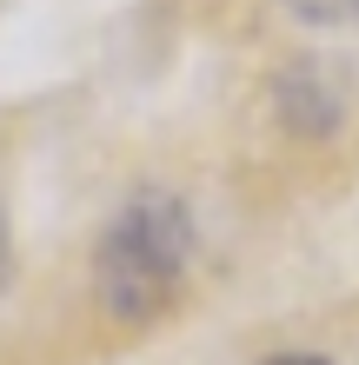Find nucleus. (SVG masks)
Wrapping results in <instances>:
<instances>
[{
    "label": "nucleus",
    "instance_id": "obj_4",
    "mask_svg": "<svg viewBox=\"0 0 359 365\" xmlns=\"http://www.w3.org/2000/svg\"><path fill=\"white\" fill-rule=\"evenodd\" d=\"M266 365H333V359H320V352H280V359H266Z\"/></svg>",
    "mask_w": 359,
    "mask_h": 365
},
{
    "label": "nucleus",
    "instance_id": "obj_3",
    "mask_svg": "<svg viewBox=\"0 0 359 365\" xmlns=\"http://www.w3.org/2000/svg\"><path fill=\"white\" fill-rule=\"evenodd\" d=\"M300 20H313V27H353L359 20V0H286Z\"/></svg>",
    "mask_w": 359,
    "mask_h": 365
},
{
    "label": "nucleus",
    "instance_id": "obj_5",
    "mask_svg": "<svg viewBox=\"0 0 359 365\" xmlns=\"http://www.w3.org/2000/svg\"><path fill=\"white\" fill-rule=\"evenodd\" d=\"M0 286H7V226H0Z\"/></svg>",
    "mask_w": 359,
    "mask_h": 365
},
{
    "label": "nucleus",
    "instance_id": "obj_2",
    "mask_svg": "<svg viewBox=\"0 0 359 365\" xmlns=\"http://www.w3.org/2000/svg\"><path fill=\"white\" fill-rule=\"evenodd\" d=\"M280 113L300 126V133H333L340 113H346V87L333 80V67L300 60V67L280 73Z\"/></svg>",
    "mask_w": 359,
    "mask_h": 365
},
{
    "label": "nucleus",
    "instance_id": "obj_1",
    "mask_svg": "<svg viewBox=\"0 0 359 365\" xmlns=\"http://www.w3.org/2000/svg\"><path fill=\"white\" fill-rule=\"evenodd\" d=\"M193 259V212L173 192H140L120 206L93 252V292L113 319H160Z\"/></svg>",
    "mask_w": 359,
    "mask_h": 365
}]
</instances>
